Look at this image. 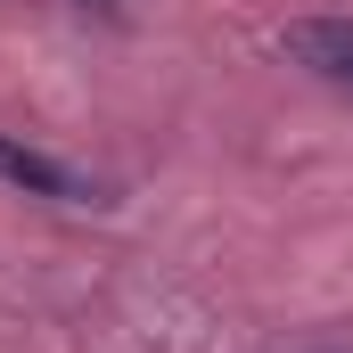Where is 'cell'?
I'll return each instance as SVG.
<instances>
[{
  "label": "cell",
  "instance_id": "2",
  "mask_svg": "<svg viewBox=\"0 0 353 353\" xmlns=\"http://www.w3.org/2000/svg\"><path fill=\"white\" fill-rule=\"evenodd\" d=\"M0 181L25 189V197H50V205H99V181H83L74 165L25 148V140H8V132H0Z\"/></svg>",
  "mask_w": 353,
  "mask_h": 353
},
{
  "label": "cell",
  "instance_id": "1",
  "mask_svg": "<svg viewBox=\"0 0 353 353\" xmlns=\"http://www.w3.org/2000/svg\"><path fill=\"white\" fill-rule=\"evenodd\" d=\"M279 58L329 90H353V17H296L279 33Z\"/></svg>",
  "mask_w": 353,
  "mask_h": 353
}]
</instances>
